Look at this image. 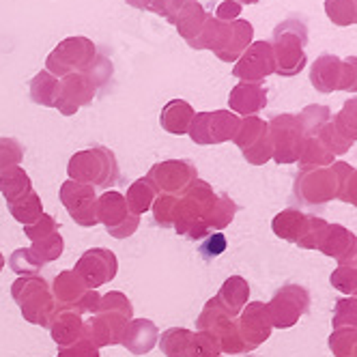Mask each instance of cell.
<instances>
[{
  "label": "cell",
  "instance_id": "6da1fadb",
  "mask_svg": "<svg viewBox=\"0 0 357 357\" xmlns=\"http://www.w3.org/2000/svg\"><path fill=\"white\" fill-rule=\"evenodd\" d=\"M215 194L209 188V183L196 178L194 183H190L183 192L181 198H176V211H174V228L178 235H183L188 239H202L209 228L205 224L213 202Z\"/></svg>",
  "mask_w": 357,
  "mask_h": 357
},
{
  "label": "cell",
  "instance_id": "7a4b0ae2",
  "mask_svg": "<svg viewBox=\"0 0 357 357\" xmlns=\"http://www.w3.org/2000/svg\"><path fill=\"white\" fill-rule=\"evenodd\" d=\"M305 43H308V29H305V24L301 20L289 17L284 22H280L273 31V41H271L275 73L284 75V78L297 75L305 67V63H308L303 52Z\"/></svg>",
  "mask_w": 357,
  "mask_h": 357
},
{
  "label": "cell",
  "instance_id": "3957f363",
  "mask_svg": "<svg viewBox=\"0 0 357 357\" xmlns=\"http://www.w3.org/2000/svg\"><path fill=\"white\" fill-rule=\"evenodd\" d=\"M67 172H69V181L84 183V185H99V188H110L119 178V166L114 153L104 146H93L75 153L69 160Z\"/></svg>",
  "mask_w": 357,
  "mask_h": 357
},
{
  "label": "cell",
  "instance_id": "277c9868",
  "mask_svg": "<svg viewBox=\"0 0 357 357\" xmlns=\"http://www.w3.org/2000/svg\"><path fill=\"white\" fill-rule=\"evenodd\" d=\"M11 295L29 323L47 327L56 310L52 289L39 275H22L11 284Z\"/></svg>",
  "mask_w": 357,
  "mask_h": 357
},
{
  "label": "cell",
  "instance_id": "5b68a950",
  "mask_svg": "<svg viewBox=\"0 0 357 357\" xmlns=\"http://www.w3.org/2000/svg\"><path fill=\"white\" fill-rule=\"evenodd\" d=\"M95 59L97 47L89 37H67L47 54L45 71L61 80L69 73H86Z\"/></svg>",
  "mask_w": 357,
  "mask_h": 357
},
{
  "label": "cell",
  "instance_id": "8992f818",
  "mask_svg": "<svg viewBox=\"0 0 357 357\" xmlns=\"http://www.w3.org/2000/svg\"><path fill=\"white\" fill-rule=\"evenodd\" d=\"M160 349L166 357H218L220 342L207 331H192L183 327L166 329L160 336Z\"/></svg>",
  "mask_w": 357,
  "mask_h": 357
},
{
  "label": "cell",
  "instance_id": "52a82bcc",
  "mask_svg": "<svg viewBox=\"0 0 357 357\" xmlns=\"http://www.w3.org/2000/svg\"><path fill=\"white\" fill-rule=\"evenodd\" d=\"M239 116L228 110L215 112H198L190 125V138L196 144H220L226 140H233L239 130Z\"/></svg>",
  "mask_w": 357,
  "mask_h": 357
},
{
  "label": "cell",
  "instance_id": "ba28073f",
  "mask_svg": "<svg viewBox=\"0 0 357 357\" xmlns=\"http://www.w3.org/2000/svg\"><path fill=\"white\" fill-rule=\"evenodd\" d=\"M97 222H101L108 233L116 239H125L136 233L140 218L127 209L125 196L119 192H106L97 198Z\"/></svg>",
  "mask_w": 357,
  "mask_h": 357
},
{
  "label": "cell",
  "instance_id": "9c48e42d",
  "mask_svg": "<svg viewBox=\"0 0 357 357\" xmlns=\"http://www.w3.org/2000/svg\"><path fill=\"white\" fill-rule=\"evenodd\" d=\"M196 166L188 160H168L160 162L146 172V181L151 188L155 190V194H168L176 196L181 194L190 183L196 181Z\"/></svg>",
  "mask_w": 357,
  "mask_h": 357
},
{
  "label": "cell",
  "instance_id": "30bf717a",
  "mask_svg": "<svg viewBox=\"0 0 357 357\" xmlns=\"http://www.w3.org/2000/svg\"><path fill=\"white\" fill-rule=\"evenodd\" d=\"M116 269H119V261L114 257V252H110L106 248L86 250L73 267V271L78 273L84 287L91 291H95L97 287H104L110 282V280H114Z\"/></svg>",
  "mask_w": 357,
  "mask_h": 357
},
{
  "label": "cell",
  "instance_id": "8fae6325",
  "mask_svg": "<svg viewBox=\"0 0 357 357\" xmlns=\"http://www.w3.org/2000/svg\"><path fill=\"white\" fill-rule=\"evenodd\" d=\"M271 73H275V67L269 41H252L233 67V75L243 84H261Z\"/></svg>",
  "mask_w": 357,
  "mask_h": 357
},
{
  "label": "cell",
  "instance_id": "7c38bea8",
  "mask_svg": "<svg viewBox=\"0 0 357 357\" xmlns=\"http://www.w3.org/2000/svg\"><path fill=\"white\" fill-rule=\"evenodd\" d=\"M97 93V84L86 73H69L59 80V97L56 110L65 116H73L80 108L91 106V101Z\"/></svg>",
  "mask_w": 357,
  "mask_h": 357
},
{
  "label": "cell",
  "instance_id": "4fadbf2b",
  "mask_svg": "<svg viewBox=\"0 0 357 357\" xmlns=\"http://www.w3.org/2000/svg\"><path fill=\"white\" fill-rule=\"evenodd\" d=\"M61 202L75 224L91 228L97 224V196L93 185L67 181L61 188Z\"/></svg>",
  "mask_w": 357,
  "mask_h": 357
},
{
  "label": "cell",
  "instance_id": "5bb4252c",
  "mask_svg": "<svg viewBox=\"0 0 357 357\" xmlns=\"http://www.w3.org/2000/svg\"><path fill=\"white\" fill-rule=\"evenodd\" d=\"M130 323V319H125L123 314L116 312H97L89 323H84L86 338L99 349V347H112L121 344L125 325Z\"/></svg>",
  "mask_w": 357,
  "mask_h": 357
},
{
  "label": "cell",
  "instance_id": "9a60e30c",
  "mask_svg": "<svg viewBox=\"0 0 357 357\" xmlns=\"http://www.w3.org/2000/svg\"><path fill=\"white\" fill-rule=\"evenodd\" d=\"M267 127H269L271 146L275 149V158L280 162H291L293 160L291 151L299 144V138H301L299 119H295L291 114H280Z\"/></svg>",
  "mask_w": 357,
  "mask_h": 357
},
{
  "label": "cell",
  "instance_id": "2e32d148",
  "mask_svg": "<svg viewBox=\"0 0 357 357\" xmlns=\"http://www.w3.org/2000/svg\"><path fill=\"white\" fill-rule=\"evenodd\" d=\"M254 41V26L248 20H235L226 24V35L222 39V45L215 50V56L224 63H237V59L250 47Z\"/></svg>",
  "mask_w": 357,
  "mask_h": 357
},
{
  "label": "cell",
  "instance_id": "e0dca14e",
  "mask_svg": "<svg viewBox=\"0 0 357 357\" xmlns=\"http://www.w3.org/2000/svg\"><path fill=\"white\" fill-rule=\"evenodd\" d=\"M47 329L52 331V338L59 344V349L71 347L73 342H78L86 336L84 331V321L80 314H75L73 310L67 308H59L52 314V321H50Z\"/></svg>",
  "mask_w": 357,
  "mask_h": 357
},
{
  "label": "cell",
  "instance_id": "ac0fdd59",
  "mask_svg": "<svg viewBox=\"0 0 357 357\" xmlns=\"http://www.w3.org/2000/svg\"><path fill=\"white\" fill-rule=\"evenodd\" d=\"M160 340V331L155 327V323L149 319H132L125 325L121 344H125L127 351H132L134 355H144L149 353L153 347Z\"/></svg>",
  "mask_w": 357,
  "mask_h": 357
},
{
  "label": "cell",
  "instance_id": "d6986e66",
  "mask_svg": "<svg viewBox=\"0 0 357 357\" xmlns=\"http://www.w3.org/2000/svg\"><path fill=\"white\" fill-rule=\"evenodd\" d=\"M207 15L209 13L205 11V7H202L198 0H183V5L168 17V22L176 29V33L190 43L200 33V29L205 26Z\"/></svg>",
  "mask_w": 357,
  "mask_h": 357
},
{
  "label": "cell",
  "instance_id": "ffe728a7",
  "mask_svg": "<svg viewBox=\"0 0 357 357\" xmlns=\"http://www.w3.org/2000/svg\"><path fill=\"white\" fill-rule=\"evenodd\" d=\"M228 104L231 110L243 116H254L267 106V89L261 84H243L239 82L228 97Z\"/></svg>",
  "mask_w": 357,
  "mask_h": 357
},
{
  "label": "cell",
  "instance_id": "44dd1931",
  "mask_svg": "<svg viewBox=\"0 0 357 357\" xmlns=\"http://www.w3.org/2000/svg\"><path fill=\"white\" fill-rule=\"evenodd\" d=\"M86 291L89 289L84 287V282L78 278V273H75V271H63L54 280L52 297L59 303V308H67V310L75 312V308L80 305V301L86 295Z\"/></svg>",
  "mask_w": 357,
  "mask_h": 357
},
{
  "label": "cell",
  "instance_id": "7402d4cb",
  "mask_svg": "<svg viewBox=\"0 0 357 357\" xmlns=\"http://www.w3.org/2000/svg\"><path fill=\"white\" fill-rule=\"evenodd\" d=\"M340 71H342V61L334 54H321L312 63L310 80L314 89L321 93H331L340 86Z\"/></svg>",
  "mask_w": 357,
  "mask_h": 357
},
{
  "label": "cell",
  "instance_id": "603a6c76",
  "mask_svg": "<svg viewBox=\"0 0 357 357\" xmlns=\"http://www.w3.org/2000/svg\"><path fill=\"white\" fill-rule=\"evenodd\" d=\"M194 108L183 99H172L164 106L162 114H160V123L168 134L174 136H183L190 132V125L194 119Z\"/></svg>",
  "mask_w": 357,
  "mask_h": 357
},
{
  "label": "cell",
  "instance_id": "cb8c5ba5",
  "mask_svg": "<svg viewBox=\"0 0 357 357\" xmlns=\"http://www.w3.org/2000/svg\"><path fill=\"white\" fill-rule=\"evenodd\" d=\"M248 293H250L248 282H245V280H241V278L235 275V278H231V280H226L224 287H222V291H220L218 297H215V301H218L220 308L226 312V317H235V314L243 308V303H245V299H248Z\"/></svg>",
  "mask_w": 357,
  "mask_h": 357
},
{
  "label": "cell",
  "instance_id": "d4e9b609",
  "mask_svg": "<svg viewBox=\"0 0 357 357\" xmlns=\"http://www.w3.org/2000/svg\"><path fill=\"white\" fill-rule=\"evenodd\" d=\"M31 192H33L31 176L26 174V170H24L22 166L0 174V194L5 196L7 205L9 202L24 198V196H29Z\"/></svg>",
  "mask_w": 357,
  "mask_h": 357
},
{
  "label": "cell",
  "instance_id": "484cf974",
  "mask_svg": "<svg viewBox=\"0 0 357 357\" xmlns=\"http://www.w3.org/2000/svg\"><path fill=\"white\" fill-rule=\"evenodd\" d=\"M31 99L33 104L45 106V108H56V97H59V78L45 69L39 71L31 80Z\"/></svg>",
  "mask_w": 357,
  "mask_h": 357
},
{
  "label": "cell",
  "instance_id": "4316f807",
  "mask_svg": "<svg viewBox=\"0 0 357 357\" xmlns=\"http://www.w3.org/2000/svg\"><path fill=\"white\" fill-rule=\"evenodd\" d=\"M226 24L228 22H220L209 13L207 20H205V26H202L200 33L190 41V47H194V50H211V52H215V50L222 45V39L226 35Z\"/></svg>",
  "mask_w": 357,
  "mask_h": 357
},
{
  "label": "cell",
  "instance_id": "83f0119b",
  "mask_svg": "<svg viewBox=\"0 0 357 357\" xmlns=\"http://www.w3.org/2000/svg\"><path fill=\"white\" fill-rule=\"evenodd\" d=\"M9 211H11V215L20 222V224H24V226H31V224H35L41 215H43V205H41V198H39V194L33 190L29 196H24V198H20V200H15V202H9Z\"/></svg>",
  "mask_w": 357,
  "mask_h": 357
},
{
  "label": "cell",
  "instance_id": "f1b7e54d",
  "mask_svg": "<svg viewBox=\"0 0 357 357\" xmlns=\"http://www.w3.org/2000/svg\"><path fill=\"white\" fill-rule=\"evenodd\" d=\"M155 190L151 188V183L146 178H138L136 183H132V188L127 190L125 202H127V209H130L134 215H140L144 211H149L153 207V200H155Z\"/></svg>",
  "mask_w": 357,
  "mask_h": 357
},
{
  "label": "cell",
  "instance_id": "f546056e",
  "mask_svg": "<svg viewBox=\"0 0 357 357\" xmlns=\"http://www.w3.org/2000/svg\"><path fill=\"white\" fill-rule=\"evenodd\" d=\"M265 136H267V123L265 121H261L259 116H243L239 121V130H237V134H235L233 140L243 151H248L250 146H254L261 138H265Z\"/></svg>",
  "mask_w": 357,
  "mask_h": 357
},
{
  "label": "cell",
  "instance_id": "4dcf8cb0",
  "mask_svg": "<svg viewBox=\"0 0 357 357\" xmlns=\"http://www.w3.org/2000/svg\"><path fill=\"white\" fill-rule=\"evenodd\" d=\"M325 15L336 26L357 24V0H325Z\"/></svg>",
  "mask_w": 357,
  "mask_h": 357
},
{
  "label": "cell",
  "instance_id": "1f68e13d",
  "mask_svg": "<svg viewBox=\"0 0 357 357\" xmlns=\"http://www.w3.org/2000/svg\"><path fill=\"white\" fill-rule=\"evenodd\" d=\"M63 248H65L63 237L59 233H54V235H50V237H45L41 241H33V245L29 250H31V254L41 265H47V263L61 259Z\"/></svg>",
  "mask_w": 357,
  "mask_h": 357
},
{
  "label": "cell",
  "instance_id": "d6a6232c",
  "mask_svg": "<svg viewBox=\"0 0 357 357\" xmlns=\"http://www.w3.org/2000/svg\"><path fill=\"white\" fill-rule=\"evenodd\" d=\"M237 211V205L235 202L228 198V196H218L215 202H213V207L205 220L207 228H224L226 224H231L233 215Z\"/></svg>",
  "mask_w": 357,
  "mask_h": 357
},
{
  "label": "cell",
  "instance_id": "836d02e7",
  "mask_svg": "<svg viewBox=\"0 0 357 357\" xmlns=\"http://www.w3.org/2000/svg\"><path fill=\"white\" fill-rule=\"evenodd\" d=\"M24 160V146L15 138H0V174L13 170Z\"/></svg>",
  "mask_w": 357,
  "mask_h": 357
},
{
  "label": "cell",
  "instance_id": "e575fe53",
  "mask_svg": "<svg viewBox=\"0 0 357 357\" xmlns=\"http://www.w3.org/2000/svg\"><path fill=\"white\" fill-rule=\"evenodd\" d=\"M97 312H116V314H123L125 319H134V305L132 301L127 299L123 293L119 291H112L108 295H101L99 299V310Z\"/></svg>",
  "mask_w": 357,
  "mask_h": 357
},
{
  "label": "cell",
  "instance_id": "d590c367",
  "mask_svg": "<svg viewBox=\"0 0 357 357\" xmlns=\"http://www.w3.org/2000/svg\"><path fill=\"white\" fill-rule=\"evenodd\" d=\"M9 267L22 278V275H37L43 265L33 257L29 248H20L9 257Z\"/></svg>",
  "mask_w": 357,
  "mask_h": 357
},
{
  "label": "cell",
  "instance_id": "8d00e7d4",
  "mask_svg": "<svg viewBox=\"0 0 357 357\" xmlns=\"http://www.w3.org/2000/svg\"><path fill=\"white\" fill-rule=\"evenodd\" d=\"M174 211H176V196L158 194L153 200V215H155V224L162 228H170L174 224Z\"/></svg>",
  "mask_w": 357,
  "mask_h": 357
},
{
  "label": "cell",
  "instance_id": "74e56055",
  "mask_svg": "<svg viewBox=\"0 0 357 357\" xmlns=\"http://www.w3.org/2000/svg\"><path fill=\"white\" fill-rule=\"evenodd\" d=\"M59 222L52 218V215H41L35 224H31V226H24V233H26V237L31 239V241H41V239H45V237H50V235H54V233H59Z\"/></svg>",
  "mask_w": 357,
  "mask_h": 357
},
{
  "label": "cell",
  "instance_id": "f35d334b",
  "mask_svg": "<svg viewBox=\"0 0 357 357\" xmlns=\"http://www.w3.org/2000/svg\"><path fill=\"white\" fill-rule=\"evenodd\" d=\"M226 250V237L222 235V233H213V235H209L205 241L200 243V257L205 259V261H211V259H215V257H220V254Z\"/></svg>",
  "mask_w": 357,
  "mask_h": 357
},
{
  "label": "cell",
  "instance_id": "ab89813d",
  "mask_svg": "<svg viewBox=\"0 0 357 357\" xmlns=\"http://www.w3.org/2000/svg\"><path fill=\"white\" fill-rule=\"evenodd\" d=\"M59 357H99V349L84 336L82 340L73 342L71 347L61 349Z\"/></svg>",
  "mask_w": 357,
  "mask_h": 357
},
{
  "label": "cell",
  "instance_id": "60d3db41",
  "mask_svg": "<svg viewBox=\"0 0 357 357\" xmlns=\"http://www.w3.org/2000/svg\"><path fill=\"white\" fill-rule=\"evenodd\" d=\"M344 91H357V56H349L342 61L340 71V86Z\"/></svg>",
  "mask_w": 357,
  "mask_h": 357
},
{
  "label": "cell",
  "instance_id": "b9f144b4",
  "mask_svg": "<svg viewBox=\"0 0 357 357\" xmlns=\"http://www.w3.org/2000/svg\"><path fill=\"white\" fill-rule=\"evenodd\" d=\"M271 140H269V134L265 136V138H261L257 144L254 146H250L248 151H243L245 153V158L250 160V162H254V164H261V162H265V160H269V155H271Z\"/></svg>",
  "mask_w": 357,
  "mask_h": 357
},
{
  "label": "cell",
  "instance_id": "7bdbcfd3",
  "mask_svg": "<svg viewBox=\"0 0 357 357\" xmlns=\"http://www.w3.org/2000/svg\"><path fill=\"white\" fill-rule=\"evenodd\" d=\"M327 121V108L323 106H310V108H305L299 116V125H305L308 130H312V125H314V130L319 125H323Z\"/></svg>",
  "mask_w": 357,
  "mask_h": 357
},
{
  "label": "cell",
  "instance_id": "ee69618b",
  "mask_svg": "<svg viewBox=\"0 0 357 357\" xmlns=\"http://www.w3.org/2000/svg\"><path fill=\"white\" fill-rule=\"evenodd\" d=\"M239 15H241V5L239 3H235V0H222V3L218 5V9H215V20H220V22H235V20H239Z\"/></svg>",
  "mask_w": 357,
  "mask_h": 357
},
{
  "label": "cell",
  "instance_id": "f6af8a7d",
  "mask_svg": "<svg viewBox=\"0 0 357 357\" xmlns=\"http://www.w3.org/2000/svg\"><path fill=\"white\" fill-rule=\"evenodd\" d=\"M338 123L347 132H357V99H351L338 116Z\"/></svg>",
  "mask_w": 357,
  "mask_h": 357
},
{
  "label": "cell",
  "instance_id": "bcb514c9",
  "mask_svg": "<svg viewBox=\"0 0 357 357\" xmlns=\"http://www.w3.org/2000/svg\"><path fill=\"white\" fill-rule=\"evenodd\" d=\"M181 5H183V0H151L149 11L168 20V17H170L178 7H181Z\"/></svg>",
  "mask_w": 357,
  "mask_h": 357
},
{
  "label": "cell",
  "instance_id": "7dc6e473",
  "mask_svg": "<svg viewBox=\"0 0 357 357\" xmlns=\"http://www.w3.org/2000/svg\"><path fill=\"white\" fill-rule=\"evenodd\" d=\"M125 3L134 9H140V11H149V7H151V0H125Z\"/></svg>",
  "mask_w": 357,
  "mask_h": 357
},
{
  "label": "cell",
  "instance_id": "c3c4849f",
  "mask_svg": "<svg viewBox=\"0 0 357 357\" xmlns=\"http://www.w3.org/2000/svg\"><path fill=\"white\" fill-rule=\"evenodd\" d=\"M235 3H239V5L243 7V5H257L259 0H235Z\"/></svg>",
  "mask_w": 357,
  "mask_h": 357
},
{
  "label": "cell",
  "instance_id": "681fc988",
  "mask_svg": "<svg viewBox=\"0 0 357 357\" xmlns=\"http://www.w3.org/2000/svg\"><path fill=\"white\" fill-rule=\"evenodd\" d=\"M3 267H5V257L0 254V271H3Z\"/></svg>",
  "mask_w": 357,
  "mask_h": 357
}]
</instances>
